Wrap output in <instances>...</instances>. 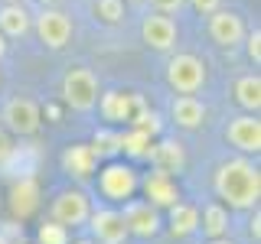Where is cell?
<instances>
[{"mask_svg": "<svg viewBox=\"0 0 261 244\" xmlns=\"http://www.w3.org/2000/svg\"><path fill=\"white\" fill-rule=\"evenodd\" d=\"M212 186L225 208H255L261 199V173L248 157L222 163L212 176Z\"/></svg>", "mask_w": 261, "mask_h": 244, "instance_id": "obj_1", "label": "cell"}, {"mask_svg": "<svg viewBox=\"0 0 261 244\" xmlns=\"http://www.w3.org/2000/svg\"><path fill=\"white\" fill-rule=\"evenodd\" d=\"M98 98H101V88H98V78L92 69H69L62 78V101L69 104L72 111L88 114L98 108Z\"/></svg>", "mask_w": 261, "mask_h": 244, "instance_id": "obj_2", "label": "cell"}, {"mask_svg": "<svg viewBox=\"0 0 261 244\" xmlns=\"http://www.w3.org/2000/svg\"><path fill=\"white\" fill-rule=\"evenodd\" d=\"M0 124L10 130L13 137H36L39 127H43V114H39V104L27 95H13L4 101V111H0Z\"/></svg>", "mask_w": 261, "mask_h": 244, "instance_id": "obj_3", "label": "cell"}, {"mask_svg": "<svg viewBox=\"0 0 261 244\" xmlns=\"http://www.w3.org/2000/svg\"><path fill=\"white\" fill-rule=\"evenodd\" d=\"M167 85L176 95H196L206 85V65H202V59H196L193 52H176L167 62Z\"/></svg>", "mask_w": 261, "mask_h": 244, "instance_id": "obj_4", "label": "cell"}, {"mask_svg": "<svg viewBox=\"0 0 261 244\" xmlns=\"http://www.w3.org/2000/svg\"><path fill=\"white\" fill-rule=\"evenodd\" d=\"M49 215H53L56 225L62 228H82L92 215V202L82 189H62L49 205Z\"/></svg>", "mask_w": 261, "mask_h": 244, "instance_id": "obj_5", "label": "cell"}, {"mask_svg": "<svg viewBox=\"0 0 261 244\" xmlns=\"http://www.w3.org/2000/svg\"><path fill=\"white\" fill-rule=\"evenodd\" d=\"M33 29H36L39 43H43L46 49H62V46H69V39H72L69 13L53 10V7H43V10L33 16Z\"/></svg>", "mask_w": 261, "mask_h": 244, "instance_id": "obj_6", "label": "cell"}, {"mask_svg": "<svg viewBox=\"0 0 261 244\" xmlns=\"http://www.w3.org/2000/svg\"><path fill=\"white\" fill-rule=\"evenodd\" d=\"M245 33H248V26H245V20L235 10L219 7V10L209 13V36L219 49H239L245 43Z\"/></svg>", "mask_w": 261, "mask_h": 244, "instance_id": "obj_7", "label": "cell"}, {"mask_svg": "<svg viewBox=\"0 0 261 244\" xmlns=\"http://www.w3.org/2000/svg\"><path fill=\"white\" fill-rule=\"evenodd\" d=\"M88 228H92V241L95 244H124L130 234H127V225H124V215L118 208H92L88 215Z\"/></svg>", "mask_w": 261, "mask_h": 244, "instance_id": "obj_8", "label": "cell"}, {"mask_svg": "<svg viewBox=\"0 0 261 244\" xmlns=\"http://www.w3.org/2000/svg\"><path fill=\"white\" fill-rule=\"evenodd\" d=\"M225 140L239 153H245V157H251V153L258 157V150H261V120H258V114L245 111L239 117H232L228 127H225Z\"/></svg>", "mask_w": 261, "mask_h": 244, "instance_id": "obj_9", "label": "cell"}, {"mask_svg": "<svg viewBox=\"0 0 261 244\" xmlns=\"http://www.w3.org/2000/svg\"><path fill=\"white\" fill-rule=\"evenodd\" d=\"M121 215H124V225H127V234H137V238H153V234L160 231V211L153 202H124V208H121Z\"/></svg>", "mask_w": 261, "mask_h": 244, "instance_id": "obj_10", "label": "cell"}, {"mask_svg": "<svg viewBox=\"0 0 261 244\" xmlns=\"http://www.w3.org/2000/svg\"><path fill=\"white\" fill-rule=\"evenodd\" d=\"M176 23L173 16L167 13H147L144 23H141V39L150 49H157V52H170V49L176 46Z\"/></svg>", "mask_w": 261, "mask_h": 244, "instance_id": "obj_11", "label": "cell"}, {"mask_svg": "<svg viewBox=\"0 0 261 244\" xmlns=\"http://www.w3.org/2000/svg\"><path fill=\"white\" fill-rule=\"evenodd\" d=\"M98 186H101V192L108 195L114 202H124L134 195L137 189V173L124 163H111V166L101 169V176H98Z\"/></svg>", "mask_w": 261, "mask_h": 244, "instance_id": "obj_12", "label": "cell"}, {"mask_svg": "<svg viewBox=\"0 0 261 244\" xmlns=\"http://www.w3.org/2000/svg\"><path fill=\"white\" fill-rule=\"evenodd\" d=\"M170 117H173L176 127L196 130L202 120H206V104H202L196 95H176L173 104H170Z\"/></svg>", "mask_w": 261, "mask_h": 244, "instance_id": "obj_13", "label": "cell"}, {"mask_svg": "<svg viewBox=\"0 0 261 244\" xmlns=\"http://www.w3.org/2000/svg\"><path fill=\"white\" fill-rule=\"evenodd\" d=\"M33 29V13L27 4H4L0 7V33L7 39H23Z\"/></svg>", "mask_w": 261, "mask_h": 244, "instance_id": "obj_14", "label": "cell"}, {"mask_svg": "<svg viewBox=\"0 0 261 244\" xmlns=\"http://www.w3.org/2000/svg\"><path fill=\"white\" fill-rule=\"evenodd\" d=\"M235 101L248 114H258V108H261V78H258V72H248V75H242L235 81Z\"/></svg>", "mask_w": 261, "mask_h": 244, "instance_id": "obj_15", "label": "cell"}, {"mask_svg": "<svg viewBox=\"0 0 261 244\" xmlns=\"http://www.w3.org/2000/svg\"><path fill=\"white\" fill-rule=\"evenodd\" d=\"M199 228L209 234V238H225L228 234V208L222 202H209L199 215Z\"/></svg>", "mask_w": 261, "mask_h": 244, "instance_id": "obj_16", "label": "cell"}, {"mask_svg": "<svg viewBox=\"0 0 261 244\" xmlns=\"http://www.w3.org/2000/svg\"><path fill=\"white\" fill-rule=\"evenodd\" d=\"M199 228V208L186 205V202H173L170 205V231L173 234H193Z\"/></svg>", "mask_w": 261, "mask_h": 244, "instance_id": "obj_17", "label": "cell"}, {"mask_svg": "<svg viewBox=\"0 0 261 244\" xmlns=\"http://www.w3.org/2000/svg\"><path fill=\"white\" fill-rule=\"evenodd\" d=\"M147 195H150L153 205H173V202L179 199V195H176V186L170 182V173H160V169L147 179Z\"/></svg>", "mask_w": 261, "mask_h": 244, "instance_id": "obj_18", "label": "cell"}, {"mask_svg": "<svg viewBox=\"0 0 261 244\" xmlns=\"http://www.w3.org/2000/svg\"><path fill=\"white\" fill-rule=\"evenodd\" d=\"M65 169H69L72 176H88L95 169V150L92 146H72L69 153L62 157Z\"/></svg>", "mask_w": 261, "mask_h": 244, "instance_id": "obj_19", "label": "cell"}, {"mask_svg": "<svg viewBox=\"0 0 261 244\" xmlns=\"http://www.w3.org/2000/svg\"><path fill=\"white\" fill-rule=\"evenodd\" d=\"M10 205H13V211H16L20 218H27L30 211L36 208V186H33L30 179H27V182H20V186L13 189V199H10Z\"/></svg>", "mask_w": 261, "mask_h": 244, "instance_id": "obj_20", "label": "cell"}, {"mask_svg": "<svg viewBox=\"0 0 261 244\" xmlns=\"http://www.w3.org/2000/svg\"><path fill=\"white\" fill-rule=\"evenodd\" d=\"M183 166V150H179V143H160L157 146V169L160 173H176V169Z\"/></svg>", "mask_w": 261, "mask_h": 244, "instance_id": "obj_21", "label": "cell"}, {"mask_svg": "<svg viewBox=\"0 0 261 244\" xmlns=\"http://www.w3.org/2000/svg\"><path fill=\"white\" fill-rule=\"evenodd\" d=\"M98 104H101V111H105V117H108V120H127V98L121 95V92L101 95V98H98Z\"/></svg>", "mask_w": 261, "mask_h": 244, "instance_id": "obj_22", "label": "cell"}, {"mask_svg": "<svg viewBox=\"0 0 261 244\" xmlns=\"http://www.w3.org/2000/svg\"><path fill=\"white\" fill-rule=\"evenodd\" d=\"M92 10L105 23H121L124 20V0H92Z\"/></svg>", "mask_w": 261, "mask_h": 244, "instance_id": "obj_23", "label": "cell"}, {"mask_svg": "<svg viewBox=\"0 0 261 244\" xmlns=\"http://www.w3.org/2000/svg\"><path fill=\"white\" fill-rule=\"evenodd\" d=\"M65 231H69V228L49 222V225L39 228V244H65Z\"/></svg>", "mask_w": 261, "mask_h": 244, "instance_id": "obj_24", "label": "cell"}, {"mask_svg": "<svg viewBox=\"0 0 261 244\" xmlns=\"http://www.w3.org/2000/svg\"><path fill=\"white\" fill-rule=\"evenodd\" d=\"M245 52H248V59H251V65H261V33L258 29H251V33H245Z\"/></svg>", "mask_w": 261, "mask_h": 244, "instance_id": "obj_25", "label": "cell"}, {"mask_svg": "<svg viewBox=\"0 0 261 244\" xmlns=\"http://www.w3.org/2000/svg\"><path fill=\"white\" fill-rule=\"evenodd\" d=\"M147 4H150L153 7V13H179V10H183V7H186V0H147Z\"/></svg>", "mask_w": 261, "mask_h": 244, "instance_id": "obj_26", "label": "cell"}, {"mask_svg": "<svg viewBox=\"0 0 261 244\" xmlns=\"http://www.w3.org/2000/svg\"><path fill=\"white\" fill-rule=\"evenodd\" d=\"M10 153H13V134H10L4 124H0V163L10 160Z\"/></svg>", "mask_w": 261, "mask_h": 244, "instance_id": "obj_27", "label": "cell"}, {"mask_svg": "<svg viewBox=\"0 0 261 244\" xmlns=\"http://www.w3.org/2000/svg\"><path fill=\"white\" fill-rule=\"evenodd\" d=\"M186 4L193 7L196 13H202V16H209L212 10H219V7H222V0H186Z\"/></svg>", "mask_w": 261, "mask_h": 244, "instance_id": "obj_28", "label": "cell"}, {"mask_svg": "<svg viewBox=\"0 0 261 244\" xmlns=\"http://www.w3.org/2000/svg\"><path fill=\"white\" fill-rule=\"evenodd\" d=\"M4 55H7V36L0 33V59H4Z\"/></svg>", "mask_w": 261, "mask_h": 244, "instance_id": "obj_29", "label": "cell"}, {"mask_svg": "<svg viewBox=\"0 0 261 244\" xmlns=\"http://www.w3.org/2000/svg\"><path fill=\"white\" fill-rule=\"evenodd\" d=\"M209 244H235V241H228V238H209Z\"/></svg>", "mask_w": 261, "mask_h": 244, "instance_id": "obj_30", "label": "cell"}, {"mask_svg": "<svg viewBox=\"0 0 261 244\" xmlns=\"http://www.w3.org/2000/svg\"><path fill=\"white\" fill-rule=\"evenodd\" d=\"M0 244H10V238H7V231H0Z\"/></svg>", "mask_w": 261, "mask_h": 244, "instance_id": "obj_31", "label": "cell"}, {"mask_svg": "<svg viewBox=\"0 0 261 244\" xmlns=\"http://www.w3.org/2000/svg\"><path fill=\"white\" fill-rule=\"evenodd\" d=\"M39 4H43V7H53V4H56V0H39Z\"/></svg>", "mask_w": 261, "mask_h": 244, "instance_id": "obj_32", "label": "cell"}, {"mask_svg": "<svg viewBox=\"0 0 261 244\" xmlns=\"http://www.w3.org/2000/svg\"><path fill=\"white\" fill-rule=\"evenodd\" d=\"M4 4H27V0H4Z\"/></svg>", "mask_w": 261, "mask_h": 244, "instance_id": "obj_33", "label": "cell"}, {"mask_svg": "<svg viewBox=\"0 0 261 244\" xmlns=\"http://www.w3.org/2000/svg\"><path fill=\"white\" fill-rule=\"evenodd\" d=\"M75 244H95V241H88V238H85V241H75Z\"/></svg>", "mask_w": 261, "mask_h": 244, "instance_id": "obj_34", "label": "cell"}, {"mask_svg": "<svg viewBox=\"0 0 261 244\" xmlns=\"http://www.w3.org/2000/svg\"><path fill=\"white\" fill-rule=\"evenodd\" d=\"M134 4H137V0H134Z\"/></svg>", "mask_w": 261, "mask_h": 244, "instance_id": "obj_35", "label": "cell"}]
</instances>
